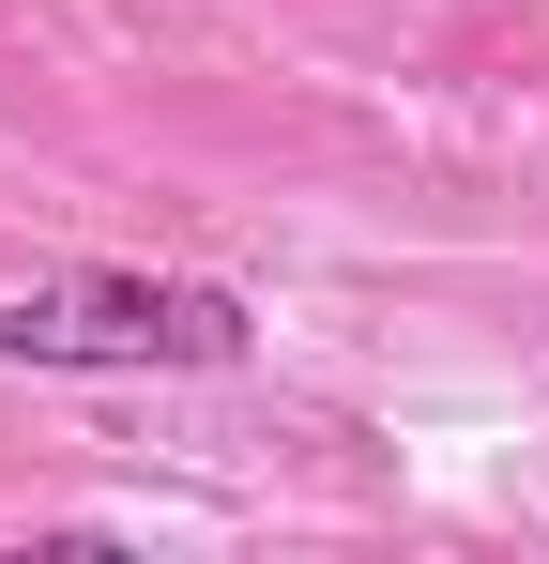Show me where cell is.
<instances>
[{"label": "cell", "instance_id": "cell-1", "mask_svg": "<svg viewBox=\"0 0 549 564\" xmlns=\"http://www.w3.org/2000/svg\"><path fill=\"white\" fill-rule=\"evenodd\" d=\"M260 321L214 275H31L0 290V367H77V381H169V367H245Z\"/></svg>", "mask_w": 549, "mask_h": 564}]
</instances>
